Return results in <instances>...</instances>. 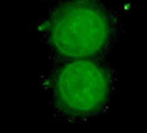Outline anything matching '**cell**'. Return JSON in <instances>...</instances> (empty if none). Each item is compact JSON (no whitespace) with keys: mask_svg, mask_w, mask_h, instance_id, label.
<instances>
[{"mask_svg":"<svg viewBox=\"0 0 147 133\" xmlns=\"http://www.w3.org/2000/svg\"><path fill=\"white\" fill-rule=\"evenodd\" d=\"M33 28L49 59H110L124 12L113 0H51Z\"/></svg>","mask_w":147,"mask_h":133,"instance_id":"6da1fadb","label":"cell"},{"mask_svg":"<svg viewBox=\"0 0 147 133\" xmlns=\"http://www.w3.org/2000/svg\"><path fill=\"white\" fill-rule=\"evenodd\" d=\"M40 90L54 123L84 127L110 109L119 90V70L110 59H49Z\"/></svg>","mask_w":147,"mask_h":133,"instance_id":"7a4b0ae2","label":"cell"}]
</instances>
